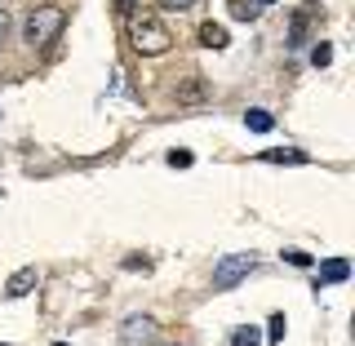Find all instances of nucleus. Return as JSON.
<instances>
[{
  "label": "nucleus",
  "instance_id": "1",
  "mask_svg": "<svg viewBox=\"0 0 355 346\" xmlns=\"http://www.w3.org/2000/svg\"><path fill=\"white\" fill-rule=\"evenodd\" d=\"M62 22H67L62 5H36L27 14V22H22V40H27V44H49L62 31Z\"/></svg>",
  "mask_w": 355,
  "mask_h": 346
},
{
  "label": "nucleus",
  "instance_id": "2",
  "mask_svg": "<svg viewBox=\"0 0 355 346\" xmlns=\"http://www.w3.org/2000/svg\"><path fill=\"white\" fill-rule=\"evenodd\" d=\"M173 44V36H169V27H164L160 18H138L133 22V49L138 53H164Z\"/></svg>",
  "mask_w": 355,
  "mask_h": 346
},
{
  "label": "nucleus",
  "instance_id": "3",
  "mask_svg": "<svg viewBox=\"0 0 355 346\" xmlns=\"http://www.w3.org/2000/svg\"><path fill=\"white\" fill-rule=\"evenodd\" d=\"M249 271H253V253H227V258L214 266V288L227 293V288H236Z\"/></svg>",
  "mask_w": 355,
  "mask_h": 346
},
{
  "label": "nucleus",
  "instance_id": "4",
  "mask_svg": "<svg viewBox=\"0 0 355 346\" xmlns=\"http://www.w3.org/2000/svg\"><path fill=\"white\" fill-rule=\"evenodd\" d=\"M155 338V320L151 315H129L120 329V346H147Z\"/></svg>",
  "mask_w": 355,
  "mask_h": 346
},
{
  "label": "nucleus",
  "instance_id": "5",
  "mask_svg": "<svg viewBox=\"0 0 355 346\" xmlns=\"http://www.w3.org/2000/svg\"><path fill=\"white\" fill-rule=\"evenodd\" d=\"M31 288H36V266H22V271L9 275V284H5V297H27Z\"/></svg>",
  "mask_w": 355,
  "mask_h": 346
},
{
  "label": "nucleus",
  "instance_id": "6",
  "mask_svg": "<svg viewBox=\"0 0 355 346\" xmlns=\"http://www.w3.org/2000/svg\"><path fill=\"white\" fill-rule=\"evenodd\" d=\"M342 280H351V262H347V258H329L324 266H320V284H315V288H324V284H342Z\"/></svg>",
  "mask_w": 355,
  "mask_h": 346
},
{
  "label": "nucleus",
  "instance_id": "7",
  "mask_svg": "<svg viewBox=\"0 0 355 346\" xmlns=\"http://www.w3.org/2000/svg\"><path fill=\"white\" fill-rule=\"evenodd\" d=\"M275 0H231V18H240V22H253V18H262V9H271Z\"/></svg>",
  "mask_w": 355,
  "mask_h": 346
},
{
  "label": "nucleus",
  "instance_id": "8",
  "mask_svg": "<svg viewBox=\"0 0 355 346\" xmlns=\"http://www.w3.org/2000/svg\"><path fill=\"white\" fill-rule=\"evenodd\" d=\"M244 129H249V133H271L275 129V116H271V111H262V107H253V111H244Z\"/></svg>",
  "mask_w": 355,
  "mask_h": 346
},
{
  "label": "nucleus",
  "instance_id": "9",
  "mask_svg": "<svg viewBox=\"0 0 355 346\" xmlns=\"http://www.w3.org/2000/svg\"><path fill=\"white\" fill-rule=\"evenodd\" d=\"M306 31H311V9L293 14V27H288V49H302V44H306Z\"/></svg>",
  "mask_w": 355,
  "mask_h": 346
},
{
  "label": "nucleus",
  "instance_id": "10",
  "mask_svg": "<svg viewBox=\"0 0 355 346\" xmlns=\"http://www.w3.org/2000/svg\"><path fill=\"white\" fill-rule=\"evenodd\" d=\"M262 160H271V164H306V151H297V147H271V151H262Z\"/></svg>",
  "mask_w": 355,
  "mask_h": 346
},
{
  "label": "nucleus",
  "instance_id": "11",
  "mask_svg": "<svg viewBox=\"0 0 355 346\" xmlns=\"http://www.w3.org/2000/svg\"><path fill=\"white\" fill-rule=\"evenodd\" d=\"M200 44H205V49H227V27L205 22V27H200Z\"/></svg>",
  "mask_w": 355,
  "mask_h": 346
},
{
  "label": "nucleus",
  "instance_id": "12",
  "mask_svg": "<svg viewBox=\"0 0 355 346\" xmlns=\"http://www.w3.org/2000/svg\"><path fill=\"white\" fill-rule=\"evenodd\" d=\"M329 62H333V44L329 40L311 44V67H329Z\"/></svg>",
  "mask_w": 355,
  "mask_h": 346
},
{
  "label": "nucleus",
  "instance_id": "13",
  "mask_svg": "<svg viewBox=\"0 0 355 346\" xmlns=\"http://www.w3.org/2000/svg\"><path fill=\"white\" fill-rule=\"evenodd\" d=\"M262 342V333L253 329V325H244V329H236V338H231V346H258Z\"/></svg>",
  "mask_w": 355,
  "mask_h": 346
},
{
  "label": "nucleus",
  "instance_id": "14",
  "mask_svg": "<svg viewBox=\"0 0 355 346\" xmlns=\"http://www.w3.org/2000/svg\"><path fill=\"white\" fill-rule=\"evenodd\" d=\"M266 325H271V329H266V333H271V346H280V342H284V325H288V320H284V315H271Z\"/></svg>",
  "mask_w": 355,
  "mask_h": 346
},
{
  "label": "nucleus",
  "instance_id": "15",
  "mask_svg": "<svg viewBox=\"0 0 355 346\" xmlns=\"http://www.w3.org/2000/svg\"><path fill=\"white\" fill-rule=\"evenodd\" d=\"M200 0H160V9L164 14H187V9H196Z\"/></svg>",
  "mask_w": 355,
  "mask_h": 346
},
{
  "label": "nucleus",
  "instance_id": "16",
  "mask_svg": "<svg viewBox=\"0 0 355 346\" xmlns=\"http://www.w3.org/2000/svg\"><path fill=\"white\" fill-rule=\"evenodd\" d=\"M280 258H284L288 266H311V253H302V249H284Z\"/></svg>",
  "mask_w": 355,
  "mask_h": 346
},
{
  "label": "nucleus",
  "instance_id": "17",
  "mask_svg": "<svg viewBox=\"0 0 355 346\" xmlns=\"http://www.w3.org/2000/svg\"><path fill=\"white\" fill-rule=\"evenodd\" d=\"M191 160H196L191 151H169V164H173V169H191Z\"/></svg>",
  "mask_w": 355,
  "mask_h": 346
}]
</instances>
